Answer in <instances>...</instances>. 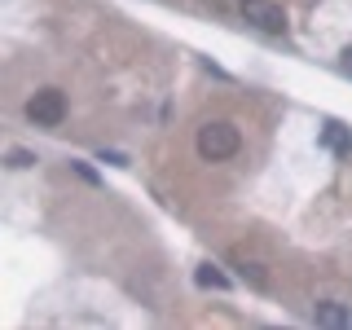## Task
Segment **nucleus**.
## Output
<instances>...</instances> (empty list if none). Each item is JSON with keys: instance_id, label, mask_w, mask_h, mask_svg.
I'll return each mask as SVG.
<instances>
[{"instance_id": "obj_1", "label": "nucleus", "mask_w": 352, "mask_h": 330, "mask_svg": "<svg viewBox=\"0 0 352 330\" xmlns=\"http://www.w3.org/2000/svg\"><path fill=\"white\" fill-rule=\"evenodd\" d=\"M242 150V132L229 124V119H212V124L198 128V154L207 163H225Z\"/></svg>"}, {"instance_id": "obj_2", "label": "nucleus", "mask_w": 352, "mask_h": 330, "mask_svg": "<svg viewBox=\"0 0 352 330\" xmlns=\"http://www.w3.org/2000/svg\"><path fill=\"white\" fill-rule=\"evenodd\" d=\"M27 119L36 128H62V119H66V93H62V88H40V93L27 102Z\"/></svg>"}, {"instance_id": "obj_3", "label": "nucleus", "mask_w": 352, "mask_h": 330, "mask_svg": "<svg viewBox=\"0 0 352 330\" xmlns=\"http://www.w3.org/2000/svg\"><path fill=\"white\" fill-rule=\"evenodd\" d=\"M238 14L251 22L256 31H269V36H286V9L273 5V0H238Z\"/></svg>"}, {"instance_id": "obj_4", "label": "nucleus", "mask_w": 352, "mask_h": 330, "mask_svg": "<svg viewBox=\"0 0 352 330\" xmlns=\"http://www.w3.org/2000/svg\"><path fill=\"white\" fill-rule=\"evenodd\" d=\"M313 322L317 326H352V313H348V304H339V300H322V304H313Z\"/></svg>"}, {"instance_id": "obj_5", "label": "nucleus", "mask_w": 352, "mask_h": 330, "mask_svg": "<svg viewBox=\"0 0 352 330\" xmlns=\"http://www.w3.org/2000/svg\"><path fill=\"white\" fill-rule=\"evenodd\" d=\"M194 282L203 286V291H229V286H234V282H229V273H220V264H212V260H203L194 269Z\"/></svg>"}, {"instance_id": "obj_6", "label": "nucleus", "mask_w": 352, "mask_h": 330, "mask_svg": "<svg viewBox=\"0 0 352 330\" xmlns=\"http://www.w3.org/2000/svg\"><path fill=\"white\" fill-rule=\"evenodd\" d=\"M322 146H326V150H339V154L352 150V137L344 132V124H339V119H326V128H322Z\"/></svg>"}, {"instance_id": "obj_7", "label": "nucleus", "mask_w": 352, "mask_h": 330, "mask_svg": "<svg viewBox=\"0 0 352 330\" xmlns=\"http://www.w3.org/2000/svg\"><path fill=\"white\" fill-rule=\"evenodd\" d=\"M238 278L251 282L256 291H269V273H264V264H251V260H238Z\"/></svg>"}, {"instance_id": "obj_8", "label": "nucleus", "mask_w": 352, "mask_h": 330, "mask_svg": "<svg viewBox=\"0 0 352 330\" xmlns=\"http://www.w3.org/2000/svg\"><path fill=\"white\" fill-rule=\"evenodd\" d=\"M36 163H40V159H36L31 150H22V146L9 150V168H14V172H27V168H36Z\"/></svg>"}, {"instance_id": "obj_9", "label": "nucleus", "mask_w": 352, "mask_h": 330, "mask_svg": "<svg viewBox=\"0 0 352 330\" xmlns=\"http://www.w3.org/2000/svg\"><path fill=\"white\" fill-rule=\"evenodd\" d=\"M97 159H102V163H110V168H128V154H119V150H102Z\"/></svg>"}, {"instance_id": "obj_10", "label": "nucleus", "mask_w": 352, "mask_h": 330, "mask_svg": "<svg viewBox=\"0 0 352 330\" xmlns=\"http://www.w3.org/2000/svg\"><path fill=\"white\" fill-rule=\"evenodd\" d=\"M203 71H207V75H216V80H229V71H220L212 58H203Z\"/></svg>"}, {"instance_id": "obj_11", "label": "nucleus", "mask_w": 352, "mask_h": 330, "mask_svg": "<svg viewBox=\"0 0 352 330\" xmlns=\"http://www.w3.org/2000/svg\"><path fill=\"white\" fill-rule=\"evenodd\" d=\"M71 168H75V172H80V176H84V181H88V185H97V172H93V168H88V163H71Z\"/></svg>"}, {"instance_id": "obj_12", "label": "nucleus", "mask_w": 352, "mask_h": 330, "mask_svg": "<svg viewBox=\"0 0 352 330\" xmlns=\"http://www.w3.org/2000/svg\"><path fill=\"white\" fill-rule=\"evenodd\" d=\"M339 66H344V75H352V44H348L344 53H339Z\"/></svg>"}]
</instances>
